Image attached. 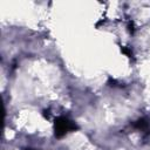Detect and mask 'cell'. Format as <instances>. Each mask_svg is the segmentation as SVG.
I'll return each mask as SVG.
<instances>
[{"label":"cell","instance_id":"cell-1","mask_svg":"<svg viewBox=\"0 0 150 150\" xmlns=\"http://www.w3.org/2000/svg\"><path fill=\"white\" fill-rule=\"evenodd\" d=\"M79 127L75 122L64 116H59L54 120V135L56 138H61L69 132L76 131Z\"/></svg>","mask_w":150,"mask_h":150},{"label":"cell","instance_id":"cell-2","mask_svg":"<svg viewBox=\"0 0 150 150\" xmlns=\"http://www.w3.org/2000/svg\"><path fill=\"white\" fill-rule=\"evenodd\" d=\"M134 127H135L136 129L142 130V131H149L150 123H149V120H146L145 117H142V118L137 120V121L134 123Z\"/></svg>","mask_w":150,"mask_h":150},{"label":"cell","instance_id":"cell-3","mask_svg":"<svg viewBox=\"0 0 150 150\" xmlns=\"http://www.w3.org/2000/svg\"><path fill=\"white\" fill-rule=\"evenodd\" d=\"M121 52H122L124 55H127L128 57H130V59H134V53H132L131 48H129V47H125V46H122V47H121Z\"/></svg>","mask_w":150,"mask_h":150},{"label":"cell","instance_id":"cell-4","mask_svg":"<svg viewBox=\"0 0 150 150\" xmlns=\"http://www.w3.org/2000/svg\"><path fill=\"white\" fill-rule=\"evenodd\" d=\"M128 30H129L130 34H134V32H135V26H134V22H132V21H129V23H128Z\"/></svg>","mask_w":150,"mask_h":150},{"label":"cell","instance_id":"cell-5","mask_svg":"<svg viewBox=\"0 0 150 150\" xmlns=\"http://www.w3.org/2000/svg\"><path fill=\"white\" fill-rule=\"evenodd\" d=\"M116 83H117L116 80H114V79H111V77L108 80V84H109L110 87H116Z\"/></svg>","mask_w":150,"mask_h":150},{"label":"cell","instance_id":"cell-6","mask_svg":"<svg viewBox=\"0 0 150 150\" xmlns=\"http://www.w3.org/2000/svg\"><path fill=\"white\" fill-rule=\"evenodd\" d=\"M23 150H35V149H32V148H26V149H23Z\"/></svg>","mask_w":150,"mask_h":150}]
</instances>
